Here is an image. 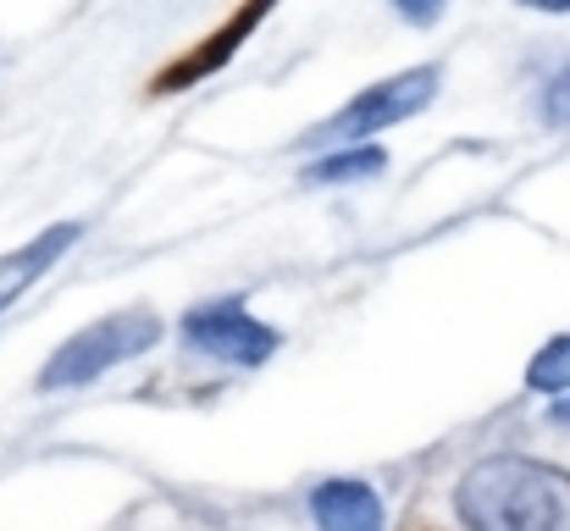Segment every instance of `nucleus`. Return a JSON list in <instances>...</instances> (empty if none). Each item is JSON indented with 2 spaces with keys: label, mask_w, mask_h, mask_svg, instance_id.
Wrapping results in <instances>:
<instances>
[{
  "label": "nucleus",
  "mask_w": 570,
  "mask_h": 531,
  "mask_svg": "<svg viewBox=\"0 0 570 531\" xmlns=\"http://www.w3.org/2000/svg\"><path fill=\"white\" fill-rule=\"evenodd\" d=\"M460 521L471 531H570V476L538 460H482L460 482Z\"/></svg>",
  "instance_id": "obj_1"
},
{
  "label": "nucleus",
  "mask_w": 570,
  "mask_h": 531,
  "mask_svg": "<svg viewBox=\"0 0 570 531\" xmlns=\"http://www.w3.org/2000/svg\"><path fill=\"white\" fill-rule=\"evenodd\" d=\"M156 338H161L156 311H117V316H106V322L72 333L61 350L50 354L45 371H39V387H78V382H95V376H106L111 365L145 354Z\"/></svg>",
  "instance_id": "obj_2"
},
{
  "label": "nucleus",
  "mask_w": 570,
  "mask_h": 531,
  "mask_svg": "<svg viewBox=\"0 0 570 531\" xmlns=\"http://www.w3.org/2000/svg\"><path fill=\"white\" fill-rule=\"evenodd\" d=\"M432 95H438V67H410V72H399V78L372 83L366 95H355V100H350L333 122H322L305 145H350V150H355L361 139H372L382 128L415 117Z\"/></svg>",
  "instance_id": "obj_3"
},
{
  "label": "nucleus",
  "mask_w": 570,
  "mask_h": 531,
  "mask_svg": "<svg viewBox=\"0 0 570 531\" xmlns=\"http://www.w3.org/2000/svg\"><path fill=\"white\" fill-rule=\"evenodd\" d=\"M184 338H189L194 350L216 354V360H238V365H261V360H272L277 354V333L272 327H261L238 299H216V305H199L184 316Z\"/></svg>",
  "instance_id": "obj_4"
},
{
  "label": "nucleus",
  "mask_w": 570,
  "mask_h": 531,
  "mask_svg": "<svg viewBox=\"0 0 570 531\" xmlns=\"http://www.w3.org/2000/svg\"><path fill=\"white\" fill-rule=\"evenodd\" d=\"M261 17H266V6H244V11H238L227 28H216V33H210V39H205L194 56L173 61V67L156 78V95H178V89H189V83H199V78H210V72H216V67H222V61H227V56L244 45V33H249Z\"/></svg>",
  "instance_id": "obj_5"
},
{
  "label": "nucleus",
  "mask_w": 570,
  "mask_h": 531,
  "mask_svg": "<svg viewBox=\"0 0 570 531\" xmlns=\"http://www.w3.org/2000/svg\"><path fill=\"white\" fill-rule=\"evenodd\" d=\"M78 244V222H56L50 233H39L33 244H22V249H11V255H0V311L39 277V272H50L67 249Z\"/></svg>",
  "instance_id": "obj_6"
},
{
  "label": "nucleus",
  "mask_w": 570,
  "mask_h": 531,
  "mask_svg": "<svg viewBox=\"0 0 570 531\" xmlns=\"http://www.w3.org/2000/svg\"><path fill=\"white\" fill-rule=\"evenodd\" d=\"M311 510L322 531H382V504L366 482H322Z\"/></svg>",
  "instance_id": "obj_7"
},
{
  "label": "nucleus",
  "mask_w": 570,
  "mask_h": 531,
  "mask_svg": "<svg viewBox=\"0 0 570 531\" xmlns=\"http://www.w3.org/2000/svg\"><path fill=\"white\" fill-rule=\"evenodd\" d=\"M382 156L377 145H355V150H338L316 167H305V183H350V177H377L382 173Z\"/></svg>",
  "instance_id": "obj_8"
},
{
  "label": "nucleus",
  "mask_w": 570,
  "mask_h": 531,
  "mask_svg": "<svg viewBox=\"0 0 570 531\" xmlns=\"http://www.w3.org/2000/svg\"><path fill=\"white\" fill-rule=\"evenodd\" d=\"M527 382L543 387V393H566L570 387V338H554L549 350L527 365Z\"/></svg>",
  "instance_id": "obj_9"
},
{
  "label": "nucleus",
  "mask_w": 570,
  "mask_h": 531,
  "mask_svg": "<svg viewBox=\"0 0 570 531\" xmlns=\"http://www.w3.org/2000/svg\"><path fill=\"white\" fill-rule=\"evenodd\" d=\"M543 111H549V122H570V67H560V72L549 78V89H543Z\"/></svg>",
  "instance_id": "obj_10"
},
{
  "label": "nucleus",
  "mask_w": 570,
  "mask_h": 531,
  "mask_svg": "<svg viewBox=\"0 0 570 531\" xmlns=\"http://www.w3.org/2000/svg\"><path fill=\"white\" fill-rule=\"evenodd\" d=\"M399 11H404V17H415V22H426V17H438V6H421V0H415V6H399Z\"/></svg>",
  "instance_id": "obj_11"
},
{
  "label": "nucleus",
  "mask_w": 570,
  "mask_h": 531,
  "mask_svg": "<svg viewBox=\"0 0 570 531\" xmlns=\"http://www.w3.org/2000/svg\"><path fill=\"white\" fill-rule=\"evenodd\" d=\"M554 421H566V426H570V399H560V404H554Z\"/></svg>",
  "instance_id": "obj_12"
}]
</instances>
